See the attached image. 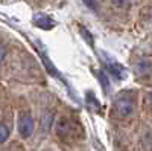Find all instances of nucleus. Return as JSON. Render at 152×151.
<instances>
[{
  "instance_id": "nucleus-1",
  "label": "nucleus",
  "mask_w": 152,
  "mask_h": 151,
  "mask_svg": "<svg viewBox=\"0 0 152 151\" xmlns=\"http://www.w3.org/2000/svg\"><path fill=\"white\" fill-rule=\"evenodd\" d=\"M114 108H116L119 116L126 118V116H129L131 113L134 111V101L129 96H126V95H120L116 99V102H114Z\"/></svg>"
},
{
  "instance_id": "nucleus-2",
  "label": "nucleus",
  "mask_w": 152,
  "mask_h": 151,
  "mask_svg": "<svg viewBox=\"0 0 152 151\" xmlns=\"http://www.w3.org/2000/svg\"><path fill=\"white\" fill-rule=\"evenodd\" d=\"M56 133H58V136L61 137V139H64V141L72 139V137L75 136V133H76V125L70 119H66V118L59 119L58 124H56Z\"/></svg>"
},
{
  "instance_id": "nucleus-3",
  "label": "nucleus",
  "mask_w": 152,
  "mask_h": 151,
  "mask_svg": "<svg viewBox=\"0 0 152 151\" xmlns=\"http://www.w3.org/2000/svg\"><path fill=\"white\" fill-rule=\"evenodd\" d=\"M35 130V122L31 115H23L18 119V133L23 137H29Z\"/></svg>"
},
{
  "instance_id": "nucleus-4",
  "label": "nucleus",
  "mask_w": 152,
  "mask_h": 151,
  "mask_svg": "<svg viewBox=\"0 0 152 151\" xmlns=\"http://www.w3.org/2000/svg\"><path fill=\"white\" fill-rule=\"evenodd\" d=\"M104 58H105V66L111 72V75H114L116 78H125V69L119 64V63H116L114 60L108 58L107 55H104Z\"/></svg>"
},
{
  "instance_id": "nucleus-5",
  "label": "nucleus",
  "mask_w": 152,
  "mask_h": 151,
  "mask_svg": "<svg viewBox=\"0 0 152 151\" xmlns=\"http://www.w3.org/2000/svg\"><path fill=\"white\" fill-rule=\"evenodd\" d=\"M34 23L37 24V26H40L41 29H52V28L55 26V21L50 18V17L44 15V14L35 15V17H34Z\"/></svg>"
},
{
  "instance_id": "nucleus-6",
  "label": "nucleus",
  "mask_w": 152,
  "mask_h": 151,
  "mask_svg": "<svg viewBox=\"0 0 152 151\" xmlns=\"http://www.w3.org/2000/svg\"><path fill=\"white\" fill-rule=\"evenodd\" d=\"M8 137H9V128L5 124H0V144L5 142Z\"/></svg>"
},
{
  "instance_id": "nucleus-7",
  "label": "nucleus",
  "mask_w": 152,
  "mask_h": 151,
  "mask_svg": "<svg viewBox=\"0 0 152 151\" xmlns=\"http://www.w3.org/2000/svg\"><path fill=\"white\" fill-rule=\"evenodd\" d=\"M97 78H99L100 84H102L104 90H105V92H108V78H107V75H105L104 72H99V73H97Z\"/></svg>"
},
{
  "instance_id": "nucleus-8",
  "label": "nucleus",
  "mask_w": 152,
  "mask_h": 151,
  "mask_svg": "<svg viewBox=\"0 0 152 151\" xmlns=\"http://www.w3.org/2000/svg\"><path fill=\"white\" fill-rule=\"evenodd\" d=\"M129 2H131V0H113V3L116 5L117 8H126L129 5Z\"/></svg>"
},
{
  "instance_id": "nucleus-9",
  "label": "nucleus",
  "mask_w": 152,
  "mask_h": 151,
  "mask_svg": "<svg viewBox=\"0 0 152 151\" xmlns=\"http://www.w3.org/2000/svg\"><path fill=\"white\" fill-rule=\"evenodd\" d=\"M81 32H82V34H84V37H85V41H88V43H90V46H93V40H91V35L88 34V31L85 32V29H84V28H81Z\"/></svg>"
},
{
  "instance_id": "nucleus-10",
  "label": "nucleus",
  "mask_w": 152,
  "mask_h": 151,
  "mask_svg": "<svg viewBox=\"0 0 152 151\" xmlns=\"http://www.w3.org/2000/svg\"><path fill=\"white\" fill-rule=\"evenodd\" d=\"M5 57H6V47L3 44H0V63L5 60Z\"/></svg>"
},
{
  "instance_id": "nucleus-11",
  "label": "nucleus",
  "mask_w": 152,
  "mask_h": 151,
  "mask_svg": "<svg viewBox=\"0 0 152 151\" xmlns=\"http://www.w3.org/2000/svg\"><path fill=\"white\" fill-rule=\"evenodd\" d=\"M149 98H151V105H152V93H151V96H149Z\"/></svg>"
}]
</instances>
